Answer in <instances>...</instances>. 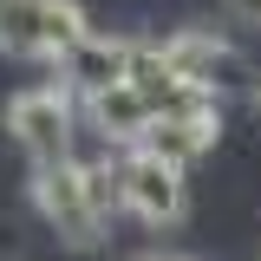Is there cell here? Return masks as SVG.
<instances>
[{
  "instance_id": "3957f363",
  "label": "cell",
  "mask_w": 261,
  "mask_h": 261,
  "mask_svg": "<svg viewBox=\"0 0 261 261\" xmlns=\"http://www.w3.org/2000/svg\"><path fill=\"white\" fill-rule=\"evenodd\" d=\"M7 130L13 144L33 157V170H53V163H72V98L59 85H33L7 105Z\"/></svg>"
},
{
  "instance_id": "8fae6325",
  "label": "cell",
  "mask_w": 261,
  "mask_h": 261,
  "mask_svg": "<svg viewBox=\"0 0 261 261\" xmlns=\"http://www.w3.org/2000/svg\"><path fill=\"white\" fill-rule=\"evenodd\" d=\"M137 261H190V255H137Z\"/></svg>"
},
{
  "instance_id": "6da1fadb",
  "label": "cell",
  "mask_w": 261,
  "mask_h": 261,
  "mask_svg": "<svg viewBox=\"0 0 261 261\" xmlns=\"http://www.w3.org/2000/svg\"><path fill=\"white\" fill-rule=\"evenodd\" d=\"M85 39H92V20H85V7H72V0H13V7L0 13V46H7L13 59L65 65Z\"/></svg>"
},
{
  "instance_id": "7a4b0ae2",
  "label": "cell",
  "mask_w": 261,
  "mask_h": 261,
  "mask_svg": "<svg viewBox=\"0 0 261 261\" xmlns=\"http://www.w3.org/2000/svg\"><path fill=\"white\" fill-rule=\"evenodd\" d=\"M33 202H39V216L46 228L59 235L65 248H98L105 242V216L92 209V190H85V163H53V170H33Z\"/></svg>"
},
{
  "instance_id": "52a82bcc",
  "label": "cell",
  "mask_w": 261,
  "mask_h": 261,
  "mask_svg": "<svg viewBox=\"0 0 261 261\" xmlns=\"http://www.w3.org/2000/svg\"><path fill=\"white\" fill-rule=\"evenodd\" d=\"M85 111H92V130L105 137V144H130V150H137V144L150 137V124H157V111H150L144 98L130 92V85H118V92L92 98Z\"/></svg>"
},
{
  "instance_id": "7c38bea8",
  "label": "cell",
  "mask_w": 261,
  "mask_h": 261,
  "mask_svg": "<svg viewBox=\"0 0 261 261\" xmlns=\"http://www.w3.org/2000/svg\"><path fill=\"white\" fill-rule=\"evenodd\" d=\"M248 98H255V111H261V79H255V92H248Z\"/></svg>"
},
{
  "instance_id": "4fadbf2b",
  "label": "cell",
  "mask_w": 261,
  "mask_h": 261,
  "mask_svg": "<svg viewBox=\"0 0 261 261\" xmlns=\"http://www.w3.org/2000/svg\"><path fill=\"white\" fill-rule=\"evenodd\" d=\"M7 7H13V0H0V13H7Z\"/></svg>"
},
{
  "instance_id": "30bf717a",
  "label": "cell",
  "mask_w": 261,
  "mask_h": 261,
  "mask_svg": "<svg viewBox=\"0 0 261 261\" xmlns=\"http://www.w3.org/2000/svg\"><path fill=\"white\" fill-rule=\"evenodd\" d=\"M228 13H235V20H248V27H261V0H228Z\"/></svg>"
},
{
  "instance_id": "ba28073f",
  "label": "cell",
  "mask_w": 261,
  "mask_h": 261,
  "mask_svg": "<svg viewBox=\"0 0 261 261\" xmlns=\"http://www.w3.org/2000/svg\"><path fill=\"white\" fill-rule=\"evenodd\" d=\"M216 130H222V118H157V124H150V137H144L137 150H150V157L176 163V170H190V163L216 144Z\"/></svg>"
},
{
  "instance_id": "277c9868",
  "label": "cell",
  "mask_w": 261,
  "mask_h": 261,
  "mask_svg": "<svg viewBox=\"0 0 261 261\" xmlns=\"http://www.w3.org/2000/svg\"><path fill=\"white\" fill-rule=\"evenodd\" d=\"M118 176H124V209L144 228H170L176 216H183V202H190L183 170L163 163V157H150V150H130V157L118 163Z\"/></svg>"
},
{
  "instance_id": "8992f818",
  "label": "cell",
  "mask_w": 261,
  "mask_h": 261,
  "mask_svg": "<svg viewBox=\"0 0 261 261\" xmlns=\"http://www.w3.org/2000/svg\"><path fill=\"white\" fill-rule=\"evenodd\" d=\"M130 53H137V39H130V33H92V39L59 65V72H65V92H79L85 105H92V98L130 85Z\"/></svg>"
},
{
  "instance_id": "9c48e42d",
  "label": "cell",
  "mask_w": 261,
  "mask_h": 261,
  "mask_svg": "<svg viewBox=\"0 0 261 261\" xmlns=\"http://www.w3.org/2000/svg\"><path fill=\"white\" fill-rule=\"evenodd\" d=\"M85 163V190H92V209L111 222L118 209H124V176H118V163L111 157H79Z\"/></svg>"
},
{
  "instance_id": "5b68a950",
  "label": "cell",
  "mask_w": 261,
  "mask_h": 261,
  "mask_svg": "<svg viewBox=\"0 0 261 261\" xmlns=\"http://www.w3.org/2000/svg\"><path fill=\"white\" fill-rule=\"evenodd\" d=\"M163 59H170V72H176L183 85H196V92H216V98H222L228 79H242V53L228 46L222 33H209V27H183V33H170V39H163Z\"/></svg>"
}]
</instances>
